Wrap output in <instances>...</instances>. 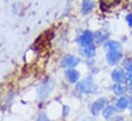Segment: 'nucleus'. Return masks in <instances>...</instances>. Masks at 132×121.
<instances>
[{"label": "nucleus", "mask_w": 132, "mask_h": 121, "mask_svg": "<svg viewBox=\"0 0 132 121\" xmlns=\"http://www.w3.org/2000/svg\"><path fill=\"white\" fill-rule=\"evenodd\" d=\"M77 89L81 93H85V94H90V93H94L97 90V87L95 85V83L93 82V79L91 78H86L82 82H80L77 86Z\"/></svg>", "instance_id": "1"}, {"label": "nucleus", "mask_w": 132, "mask_h": 121, "mask_svg": "<svg viewBox=\"0 0 132 121\" xmlns=\"http://www.w3.org/2000/svg\"><path fill=\"white\" fill-rule=\"evenodd\" d=\"M79 62H80L79 58H77V57H75L73 55H67L62 60V66H64V67H73V66H76Z\"/></svg>", "instance_id": "2"}, {"label": "nucleus", "mask_w": 132, "mask_h": 121, "mask_svg": "<svg viewBox=\"0 0 132 121\" xmlns=\"http://www.w3.org/2000/svg\"><path fill=\"white\" fill-rule=\"evenodd\" d=\"M105 103H106V99H104V98H100L97 101H95L91 107V113L93 115H97L99 111H101L103 109Z\"/></svg>", "instance_id": "3"}, {"label": "nucleus", "mask_w": 132, "mask_h": 121, "mask_svg": "<svg viewBox=\"0 0 132 121\" xmlns=\"http://www.w3.org/2000/svg\"><path fill=\"white\" fill-rule=\"evenodd\" d=\"M122 57V54L120 53V51H110L106 55V60L111 65H115L117 64Z\"/></svg>", "instance_id": "4"}, {"label": "nucleus", "mask_w": 132, "mask_h": 121, "mask_svg": "<svg viewBox=\"0 0 132 121\" xmlns=\"http://www.w3.org/2000/svg\"><path fill=\"white\" fill-rule=\"evenodd\" d=\"M92 40H93V35H92V33L89 32V31L84 32V33L81 35V37L79 38V41H80V43H81L82 46L90 45V44L92 43Z\"/></svg>", "instance_id": "5"}, {"label": "nucleus", "mask_w": 132, "mask_h": 121, "mask_svg": "<svg viewBox=\"0 0 132 121\" xmlns=\"http://www.w3.org/2000/svg\"><path fill=\"white\" fill-rule=\"evenodd\" d=\"M80 53L83 56L90 58V57H93L95 55V48L92 44L87 45V46H83V48L80 49Z\"/></svg>", "instance_id": "6"}, {"label": "nucleus", "mask_w": 132, "mask_h": 121, "mask_svg": "<svg viewBox=\"0 0 132 121\" xmlns=\"http://www.w3.org/2000/svg\"><path fill=\"white\" fill-rule=\"evenodd\" d=\"M66 77L70 83L75 84V83H77V82L79 80V78H80V73H79L77 70H75V69H69V70L66 71Z\"/></svg>", "instance_id": "7"}, {"label": "nucleus", "mask_w": 132, "mask_h": 121, "mask_svg": "<svg viewBox=\"0 0 132 121\" xmlns=\"http://www.w3.org/2000/svg\"><path fill=\"white\" fill-rule=\"evenodd\" d=\"M50 91H51L50 82H47V83H45L43 86H41L40 90H39V92H38L39 97H40L41 99H45V98L48 96V94H49V92Z\"/></svg>", "instance_id": "8"}, {"label": "nucleus", "mask_w": 132, "mask_h": 121, "mask_svg": "<svg viewBox=\"0 0 132 121\" xmlns=\"http://www.w3.org/2000/svg\"><path fill=\"white\" fill-rule=\"evenodd\" d=\"M112 77L115 82L117 83H122L125 78H126V75L124 74V72L121 70V69H115L112 73Z\"/></svg>", "instance_id": "9"}, {"label": "nucleus", "mask_w": 132, "mask_h": 121, "mask_svg": "<svg viewBox=\"0 0 132 121\" xmlns=\"http://www.w3.org/2000/svg\"><path fill=\"white\" fill-rule=\"evenodd\" d=\"M94 7V2L91 0H84L82 3V13L87 14L89 11H91Z\"/></svg>", "instance_id": "10"}, {"label": "nucleus", "mask_w": 132, "mask_h": 121, "mask_svg": "<svg viewBox=\"0 0 132 121\" xmlns=\"http://www.w3.org/2000/svg\"><path fill=\"white\" fill-rule=\"evenodd\" d=\"M105 46L110 51H120L121 50V44L116 41H110L106 43Z\"/></svg>", "instance_id": "11"}, {"label": "nucleus", "mask_w": 132, "mask_h": 121, "mask_svg": "<svg viewBox=\"0 0 132 121\" xmlns=\"http://www.w3.org/2000/svg\"><path fill=\"white\" fill-rule=\"evenodd\" d=\"M128 106V100L126 98H120L117 102V107L120 109V110H124L126 109Z\"/></svg>", "instance_id": "12"}, {"label": "nucleus", "mask_w": 132, "mask_h": 121, "mask_svg": "<svg viewBox=\"0 0 132 121\" xmlns=\"http://www.w3.org/2000/svg\"><path fill=\"white\" fill-rule=\"evenodd\" d=\"M125 91H126V87H125L124 85H122L121 83H118V84H116V85L114 86V92H115L116 94H118V95L123 94Z\"/></svg>", "instance_id": "13"}, {"label": "nucleus", "mask_w": 132, "mask_h": 121, "mask_svg": "<svg viewBox=\"0 0 132 121\" xmlns=\"http://www.w3.org/2000/svg\"><path fill=\"white\" fill-rule=\"evenodd\" d=\"M114 113H115V108L113 106H108L103 111V117L104 118H110Z\"/></svg>", "instance_id": "14"}, {"label": "nucleus", "mask_w": 132, "mask_h": 121, "mask_svg": "<svg viewBox=\"0 0 132 121\" xmlns=\"http://www.w3.org/2000/svg\"><path fill=\"white\" fill-rule=\"evenodd\" d=\"M121 0H100L101 4L106 6V7H111V6H114V5H117L119 4Z\"/></svg>", "instance_id": "15"}, {"label": "nucleus", "mask_w": 132, "mask_h": 121, "mask_svg": "<svg viewBox=\"0 0 132 121\" xmlns=\"http://www.w3.org/2000/svg\"><path fill=\"white\" fill-rule=\"evenodd\" d=\"M95 38H96V41H97L98 43H100V42H102L103 40L106 39V34H105L104 32H102V31L96 32V34H95Z\"/></svg>", "instance_id": "16"}, {"label": "nucleus", "mask_w": 132, "mask_h": 121, "mask_svg": "<svg viewBox=\"0 0 132 121\" xmlns=\"http://www.w3.org/2000/svg\"><path fill=\"white\" fill-rule=\"evenodd\" d=\"M125 79H126L127 84L132 88V73H129V72H128V74L126 75V78H125Z\"/></svg>", "instance_id": "17"}, {"label": "nucleus", "mask_w": 132, "mask_h": 121, "mask_svg": "<svg viewBox=\"0 0 132 121\" xmlns=\"http://www.w3.org/2000/svg\"><path fill=\"white\" fill-rule=\"evenodd\" d=\"M37 121H49V119L47 118V116H46L45 114H40V115L38 116Z\"/></svg>", "instance_id": "18"}, {"label": "nucleus", "mask_w": 132, "mask_h": 121, "mask_svg": "<svg viewBox=\"0 0 132 121\" xmlns=\"http://www.w3.org/2000/svg\"><path fill=\"white\" fill-rule=\"evenodd\" d=\"M125 67H126V69L128 70V72L129 73H132V62H126L125 63Z\"/></svg>", "instance_id": "19"}, {"label": "nucleus", "mask_w": 132, "mask_h": 121, "mask_svg": "<svg viewBox=\"0 0 132 121\" xmlns=\"http://www.w3.org/2000/svg\"><path fill=\"white\" fill-rule=\"evenodd\" d=\"M126 21H127V23H128V25L132 27V13L130 14H128L127 16H126Z\"/></svg>", "instance_id": "20"}, {"label": "nucleus", "mask_w": 132, "mask_h": 121, "mask_svg": "<svg viewBox=\"0 0 132 121\" xmlns=\"http://www.w3.org/2000/svg\"><path fill=\"white\" fill-rule=\"evenodd\" d=\"M68 110H69V108L65 106V107H64V116H66L67 114H68Z\"/></svg>", "instance_id": "21"}, {"label": "nucleus", "mask_w": 132, "mask_h": 121, "mask_svg": "<svg viewBox=\"0 0 132 121\" xmlns=\"http://www.w3.org/2000/svg\"><path fill=\"white\" fill-rule=\"evenodd\" d=\"M115 121H123V120H122V118H118L117 120H115Z\"/></svg>", "instance_id": "22"}, {"label": "nucleus", "mask_w": 132, "mask_h": 121, "mask_svg": "<svg viewBox=\"0 0 132 121\" xmlns=\"http://www.w3.org/2000/svg\"><path fill=\"white\" fill-rule=\"evenodd\" d=\"M131 103H132V97H131Z\"/></svg>", "instance_id": "23"}]
</instances>
